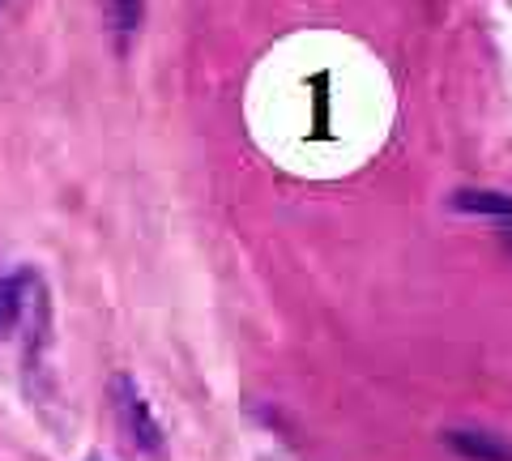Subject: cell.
<instances>
[{
  "label": "cell",
  "mask_w": 512,
  "mask_h": 461,
  "mask_svg": "<svg viewBox=\"0 0 512 461\" xmlns=\"http://www.w3.org/2000/svg\"><path fill=\"white\" fill-rule=\"evenodd\" d=\"M111 406H116V419H120V427H124V436H128L133 449H141V453L163 449V427H158V419L150 415V402L137 393V385L128 376L111 380Z\"/></svg>",
  "instance_id": "obj_1"
},
{
  "label": "cell",
  "mask_w": 512,
  "mask_h": 461,
  "mask_svg": "<svg viewBox=\"0 0 512 461\" xmlns=\"http://www.w3.org/2000/svg\"><path fill=\"white\" fill-rule=\"evenodd\" d=\"M461 457L470 461H512V444H504L500 436H487V432H448L444 436Z\"/></svg>",
  "instance_id": "obj_2"
},
{
  "label": "cell",
  "mask_w": 512,
  "mask_h": 461,
  "mask_svg": "<svg viewBox=\"0 0 512 461\" xmlns=\"http://www.w3.org/2000/svg\"><path fill=\"white\" fill-rule=\"evenodd\" d=\"M453 210H461V214L512 218V197L508 193H491V188H461V193H453Z\"/></svg>",
  "instance_id": "obj_3"
},
{
  "label": "cell",
  "mask_w": 512,
  "mask_h": 461,
  "mask_svg": "<svg viewBox=\"0 0 512 461\" xmlns=\"http://www.w3.org/2000/svg\"><path fill=\"white\" fill-rule=\"evenodd\" d=\"M22 308H26V286H22V278L18 282H0V333H9L13 325H18Z\"/></svg>",
  "instance_id": "obj_4"
},
{
  "label": "cell",
  "mask_w": 512,
  "mask_h": 461,
  "mask_svg": "<svg viewBox=\"0 0 512 461\" xmlns=\"http://www.w3.org/2000/svg\"><path fill=\"white\" fill-rule=\"evenodd\" d=\"M146 18V0H111V22L116 30H137Z\"/></svg>",
  "instance_id": "obj_5"
},
{
  "label": "cell",
  "mask_w": 512,
  "mask_h": 461,
  "mask_svg": "<svg viewBox=\"0 0 512 461\" xmlns=\"http://www.w3.org/2000/svg\"><path fill=\"white\" fill-rule=\"evenodd\" d=\"M504 244H508V248H512V235H504Z\"/></svg>",
  "instance_id": "obj_6"
}]
</instances>
